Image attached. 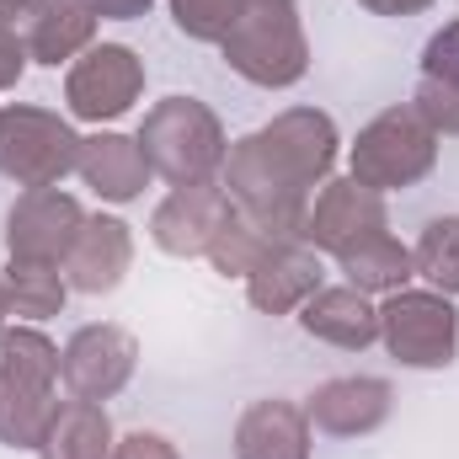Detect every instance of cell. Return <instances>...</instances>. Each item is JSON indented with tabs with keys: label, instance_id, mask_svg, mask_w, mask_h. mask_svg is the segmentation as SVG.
I'll list each match as a JSON object with an SVG mask.
<instances>
[{
	"label": "cell",
	"instance_id": "1",
	"mask_svg": "<svg viewBox=\"0 0 459 459\" xmlns=\"http://www.w3.org/2000/svg\"><path fill=\"white\" fill-rule=\"evenodd\" d=\"M139 150L150 160V171L171 187H193V182H214L225 171L230 139L214 108H204L198 97H166L155 102L139 123Z\"/></svg>",
	"mask_w": 459,
	"mask_h": 459
},
{
	"label": "cell",
	"instance_id": "2",
	"mask_svg": "<svg viewBox=\"0 0 459 459\" xmlns=\"http://www.w3.org/2000/svg\"><path fill=\"white\" fill-rule=\"evenodd\" d=\"M220 187L235 204V214H246L251 225H262L273 240H305V214H310L316 193L273 155V144L262 139V128L230 144Z\"/></svg>",
	"mask_w": 459,
	"mask_h": 459
},
{
	"label": "cell",
	"instance_id": "3",
	"mask_svg": "<svg viewBox=\"0 0 459 459\" xmlns=\"http://www.w3.org/2000/svg\"><path fill=\"white\" fill-rule=\"evenodd\" d=\"M220 54L240 81H251L262 91H289L310 70V38H305L294 5H283V0H246L235 27L220 38Z\"/></svg>",
	"mask_w": 459,
	"mask_h": 459
},
{
	"label": "cell",
	"instance_id": "4",
	"mask_svg": "<svg viewBox=\"0 0 459 459\" xmlns=\"http://www.w3.org/2000/svg\"><path fill=\"white\" fill-rule=\"evenodd\" d=\"M347 166H352L347 177H358L374 193L417 187L438 166V134L428 128V117L411 102L406 108H385V113H374L358 128V139L347 150Z\"/></svg>",
	"mask_w": 459,
	"mask_h": 459
},
{
	"label": "cell",
	"instance_id": "5",
	"mask_svg": "<svg viewBox=\"0 0 459 459\" xmlns=\"http://www.w3.org/2000/svg\"><path fill=\"white\" fill-rule=\"evenodd\" d=\"M81 166V134L70 117L32 102L0 108V177L16 187H59Z\"/></svg>",
	"mask_w": 459,
	"mask_h": 459
},
{
	"label": "cell",
	"instance_id": "6",
	"mask_svg": "<svg viewBox=\"0 0 459 459\" xmlns=\"http://www.w3.org/2000/svg\"><path fill=\"white\" fill-rule=\"evenodd\" d=\"M379 342L401 368H449L459 358V310L438 289H395L379 305Z\"/></svg>",
	"mask_w": 459,
	"mask_h": 459
},
{
	"label": "cell",
	"instance_id": "7",
	"mask_svg": "<svg viewBox=\"0 0 459 459\" xmlns=\"http://www.w3.org/2000/svg\"><path fill=\"white\" fill-rule=\"evenodd\" d=\"M144 97V59L128 43H91L65 70V108L75 123H117Z\"/></svg>",
	"mask_w": 459,
	"mask_h": 459
},
{
	"label": "cell",
	"instance_id": "8",
	"mask_svg": "<svg viewBox=\"0 0 459 459\" xmlns=\"http://www.w3.org/2000/svg\"><path fill=\"white\" fill-rule=\"evenodd\" d=\"M86 225V209L65 187H22L11 214H5V251L11 262L32 267H65L75 235Z\"/></svg>",
	"mask_w": 459,
	"mask_h": 459
},
{
	"label": "cell",
	"instance_id": "9",
	"mask_svg": "<svg viewBox=\"0 0 459 459\" xmlns=\"http://www.w3.org/2000/svg\"><path fill=\"white\" fill-rule=\"evenodd\" d=\"M134 368H139V342L123 326H108V321L81 326L70 342L59 347V379L81 401H113L117 390L134 379Z\"/></svg>",
	"mask_w": 459,
	"mask_h": 459
},
{
	"label": "cell",
	"instance_id": "10",
	"mask_svg": "<svg viewBox=\"0 0 459 459\" xmlns=\"http://www.w3.org/2000/svg\"><path fill=\"white\" fill-rule=\"evenodd\" d=\"M390 230V209H385V193L363 187L358 177H332L316 198H310V214H305V246L326 251V256H342L347 246L368 240Z\"/></svg>",
	"mask_w": 459,
	"mask_h": 459
},
{
	"label": "cell",
	"instance_id": "11",
	"mask_svg": "<svg viewBox=\"0 0 459 459\" xmlns=\"http://www.w3.org/2000/svg\"><path fill=\"white\" fill-rule=\"evenodd\" d=\"M235 214V204L225 198L220 182H193V187H171L155 214H150V240L166 256H209L214 235L225 230V220Z\"/></svg>",
	"mask_w": 459,
	"mask_h": 459
},
{
	"label": "cell",
	"instance_id": "12",
	"mask_svg": "<svg viewBox=\"0 0 459 459\" xmlns=\"http://www.w3.org/2000/svg\"><path fill=\"white\" fill-rule=\"evenodd\" d=\"M390 406H395L390 379L342 374V379H326V385L310 390L305 417H310L316 433H332V438H368L374 428L390 422Z\"/></svg>",
	"mask_w": 459,
	"mask_h": 459
},
{
	"label": "cell",
	"instance_id": "13",
	"mask_svg": "<svg viewBox=\"0 0 459 459\" xmlns=\"http://www.w3.org/2000/svg\"><path fill=\"white\" fill-rule=\"evenodd\" d=\"M321 278H326V267H321L316 246H305V240H273L262 251V262L251 267V278H246V299L262 316H294L316 289H326Z\"/></svg>",
	"mask_w": 459,
	"mask_h": 459
},
{
	"label": "cell",
	"instance_id": "14",
	"mask_svg": "<svg viewBox=\"0 0 459 459\" xmlns=\"http://www.w3.org/2000/svg\"><path fill=\"white\" fill-rule=\"evenodd\" d=\"M262 139L273 144V155L310 193L332 182V166H337V150H342V134H337L332 113H321V108H283V113L262 128Z\"/></svg>",
	"mask_w": 459,
	"mask_h": 459
},
{
	"label": "cell",
	"instance_id": "15",
	"mask_svg": "<svg viewBox=\"0 0 459 459\" xmlns=\"http://www.w3.org/2000/svg\"><path fill=\"white\" fill-rule=\"evenodd\" d=\"M128 267H134V230L117 214H86V225L65 256V283L75 294H113L128 278Z\"/></svg>",
	"mask_w": 459,
	"mask_h": 459
},
{
	"label": "cell",
	"instance_id": "16",
	"mask_svg": "<svg viewBox=\"0 0 459 459\" xmlns=\"http://www.w3.org/2000/svg\"><path fill=\"white\" fill-rule=\"evenodd\" d=\"M75 177H81L102 204H134V198H144V187L155 182V171H150L139 139L113 134V128H97L91 139H81V166H75Z\"/></svg>",
	"mask_w": 459,
	"mask_h": 459
},
{
	"label": "cell",
	"instance_id": "17",
	"mask_svg": "<svg viewBox=\"0 0 459 459\" xmlns=\"http://www.w3.org/2000/svg\"><path fill=\"white\" fill-rule=\"evenodd\" d=\"M316 428L294 401H251L235 422V459H310Z\"/></svg>",
	"mask_w": 459,
	"mask_h": 459
},
{
	"label": "cell",
	"instance_id": "18",
	"mask_svg": "<svg viewBox=\"0 0 459 459\" xmlns=\"http://www.w3.org/2000/svg\"><path fill=\"white\" fill-rule=\"evenodd\" d=\"M16 27L27 38V59L32 65H48V70L75 65L97 43V16L81 0H43L27 16H16Z\"/></svg>",
	"mask_w": 459,
	"mask_h": 459
},
{
	"label": "cell",
	"instance_id": "19",
	"mask_svg": "<svg viewBox=\"0 0 459 459\" xmlns=\"http://www.w3.org/2000/svg\"><path fill=\"white\" fill-rule=\"evenodd\" d=\"M299 326L316 342H332V347H342V352H363V347L379 342V305L368 294H358L352 283H342V289H316L299 305Z\"/></svg>",
	"mask_w": 459,
	"mask_h": 459
},
{
	"label": "cell",
	"instance_id": "20",
	"mask_svg": "<svg viewBox=\"0 0 459 459\" xmlns=\"http://www.w3.org/2000/svg\"><path fill=\"white\" fill-rule=\"evenodd\" d=\"M113 417L102 401H59L54 406V422L38 444V459H113Z\"/></svg>",
	"mask_w": 459,
	"mask_h": 459
},
{
	"label": "cell",
	"instance_id": "21",
	"mask_svg": "<svg viewBox=\"0 0 459 459\" xmlns=\"http://www.w3.org/2000/svg\"><path fill=\"white\" fill-rule=\"evenodd\" d=\"M337 267H342V278L358 289V294H395V289H406L411 278H417V262H411V246H401L390 230H379V235H368V240H358V246H347L342 256H337Z\"/></svg>",
	"mask_w": 459,
	"mask_h": 459
},
{
	"label": "cell",
	"instance_id": "22",
	"mask_svg": "<svg viewBox=\"0 0 459 459\" xmlns=\"http://www.w3.org/2000/svg\"><path fill=\"white\" fill-rule=\"evenodd\" d=\"M59 406V385H32L16 374H0V444L5 449H38Z\"/></svg>",
	"mask_w": 459,
	"mask_h": 459
},
{
	"label": "cell",
	"instance_id": "23",
	"mask_svg": "<svg viewBox=\"0 0 459 459\" xmlns=\"http://www.w3.org/2000/svg\"><path fill=\"white\" fill-rule=\"evenodd\" d=\"M0 278H5V305H11V316H16V321H27V326H38V321L59 316V310H65V299H70L65 267H32V262H11Z\"/></svg>",
	"mask_w": 459,
	"mask_h": 459
},
{
	"label": "cell",
	"instance_id": "24",
	"mask_svg": "<svg viewBox=\"0 0 459 459\" xmlns=\"http://www.w3.org/2000/svg\"><path fill=\"white\" fill-rule=\"evenodd\" d=\"M0 374L32 379V385H59V347L27 321H5L0 326Z\"/></svg>",
	"mask_w": 459,
	"mask_h": 459
},
{
	"label": "cell",
	"instance_id": "25",
	"mask_svg": "<svg viewBox=\"0 0 459 459\" xmlns=\"http://www.w3.org/2000/svg\"><path fill=\"white\" fill-rule=\"evenodd\" d=\"M411 262H417V278H428V289L455 299L459 294V214L428 220V230L411 246Z\"/></svg>",
	"mask_w": 459,
	"mask_h": 459
},
{
	"label": "cell",
	"instance_id": "26",
	"mask_svg": "<svg viewBox=\"0 0 459 459\" xmlns=\"http://www.w3.org/2000/svg\"><path fill=\"white\" fill-rule=\"evenodd\" d=\"M273 246V235L262 225H251L246 214H230L225 230L214 235V246H209V267L214 273H225V278H251V267L262 262V251Z\"/></svg>",
	"mask_w": 459,
	"mask_h": 459
},
{
	"label": "cell",
	"instance_id": "27",
	"mask_svg": "<svg viewBox=\"0 0 459 459\" xmlns=\"http://www.w3.org/2000/svg\"><path fill=\"white\" fill-rule=\"evenodd\" d=\"M171 5V22L193 38V43H220L235 16L246 11V0H166Z\"/></svg>",
	"mask_w": 459,
	"mask_h": 459
},
{
	"label": "cell",
	"instance_id": "28",
	"mask_svg": "<svg viewBox=\"0 0 459 459\" xmlns=\"http://www.w3.org/2000/svg\"><path fill=\"white\" fill-rule=\"evenodd\" d=\"M411 108L428 117V128H433L438 139H459V86H444V81H417Z\"/></svg>",
	"mask_w": 459,
	"mask_h": 459
},
{
	"label": "cell",
	"instance_id": "29",
	"mask_svg": "<svg viewBox=\"0 0 459 459\" xmlns=\"http://www.w3.org/2000/svg\"><path fill=\"white\" fill-rule=\"evenodd\" d=\"M422 81L459 86V22H444L422 48Z\"/></svg>",
	"mask_w": 459,
	"mask_h": 459
},
{
	"label": "cell",
	"instance_id": "30",
	"mask_svg": "<svg viewBox=\"0 0 459 459\" xmlns=\"http://www.w3.org/2000/svg\"><path fill=\"white\" fill-rule=\"evenodd\" d=\"M27 38H22V27H16V16H11V5L0 0V91H16V81L27 75Z\"/></svg>",
	"mask_w": 459,
	"mask_h": 459
},
{
	"label": "cell",
	"instance_id": "31",
	"mask_svg": "<svg viewBox=\"0 0 459 459\" xmlns=\"http://www.w3.org/2000/svg\"><path fill=\"white\" fill-rule=\"evenodd\" d=\"M113 459H182V449L166 438V433H128V438H117L113 444Z\"/></svg>",
	"mask_w": 459,
	"mask_h": 459
},
{
	"label": "cell",
	"instance_id": "32",
	"mask_svg": "<svg viewBox=\"0 0 459 459\" xmlns=\"http://www.w3.org/2000/svg\"><path fill=\"white\" fill-rule=\"evenodd\" d=\"M97 22H139V16H150V5L155 0H81Z\"/></svg>",
	"mask_w": 459,
	"mask_h": 459
},
{
	"label": "cell",
	"instance_id": "33",
	"mask_svg": "<svg viewBox=\"0 0 459 459\" xmlns=\"http://www.w3.org/2000/svg\"><path fill=\"white\" fill-rule=\"evenodd\" d=\"M363 11H374V16H422V11H433L438 0H358Z\"/></svg>",
	"mask_w": 459,
	"mask_h": 459
},
{
	"label": "cell",
	"instance_id": "34",
	"mask_svg": "<svg viewBox=\"0 0 459 459\" xmlns=\"http://www.w3.org/2000/svg\"><path fill=\"white\" fill-rule=\"evenodd\" d=\"M5 5H11V16H27V11H32V5H43V0H5Z\"/></svg>",
	"mask_w": 459,
	"mask_h": 459
},
{
	"label": "cell",
	"instance_id": "35",
	"mask_svg": "<svg viewBox=\"0 0 459 459\" xmlns=\"http://www.w3.org/2000/svg\"><path fill=\"white\" fill-rule=\"evenodd\" d=\"M11 321V305H5V278H0V326Z\"/></svg>",
	"mask_w": 459,
	"mask_h": 459
},
{
	"label": "cell",
	"instance_id": "36",
	"mask_svg": "<svg viewBox=\"0 0 459 459\" xmlns=\"http://www.w3.org/2000/svg\"><path fill=\"white\" fill-rule=\"evenodd\" d=\"M283 5H294V0H283Z\"/></svg>",
	"mask_w": 459,
	"mask_h": 459
}]
</instances>
